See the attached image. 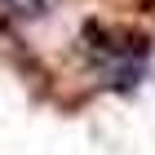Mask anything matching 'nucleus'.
<instances>
[{"label":"nucleus","mask_w":155,"mask_h":155,"mask_svg":"<svg viewBox=\"0 0 155 155\" xmlns=\"http://www.w3.org/2000/svg\"><path fill=\"white\" fill-rule=\"evenodd\" d=\"M58 0H0V18L13 27H36L45 18H53Z\"/></svg>","instance_id":"1"},{"label":"nucleus","mask_w":155,"mask_h":155,"mask_svg":"<svg viewBox=\"0 0 155 155\" xmlns=\"http://www.w3.org/2000/svg\"><path fill=\"white\" fill-rule=\"evenodd\" d=\"M80 49L89 58H102V62H115V31L107 22H97V18H84L80 27Z\"/></svg>","instance_id":"2"}]
</instances>
